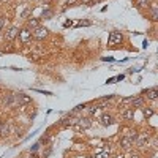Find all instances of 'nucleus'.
Masks as SVG:
<instances>
[{
    "mask_svg": "<svg viewBox=\"0 0 158 158\" xmlns=\"http://www.w3.org/2000/svg\"><path fill=\"white\" fill-rule=\"evenodd\" d=\"M32 36L35 40H38V41H43V40H46L49 36V30L46 27H43V25H40L35 30H32Z\"/></svg>",
    "mask_w": 158,
    "mask_h": 158,
    "instance_id": "f257e3e1",
    "label": "nucleus"
},
{
    "mask_svg": "<svg viewBox=\"0 0 158 158\" xmlns=\"http://www.w3.org/2000/svg\"><path fill=\"white\" fill-rule=\"evenodd\" d=\"M18 38H19V41L22 43V44H27L29 41H32V30L30 29H27V27H24V29H21L19 30V33H18Z\"/></svg>",
    "mask_w": 158,
    "mask_h": 158,
    "instance_id": "f03ea898",
    "label": "nucleus"
},
{
    "mask_svg": "<svg viewBox=\"0 0 158 158\" xmlns=\"http://www.w3.org/2000/svg\"><path fill=\"white\" fill-rule=\"evenodd\" d=\"M122 41H123V35H122L120 32L114 30V32H111V33H109V38H108V44H109V46L120 44Z\"/></svg>",
    "mask_w": 158,
    "mask_h": 158,
    "instance_id": "7ed1b4c3",
    "label": "nucleus"
},
{
    "mask_svg": "<svg viewBox=\"0 0 158 158\" xmlns=\"http://www.w3.org/2000/svg\"><path fill=\"white\" fill-rule=\"evenodd\" d=\"M149 139H150L149 133H138V136H136L133 144L136 147H144V146H147V144H149Z\"/></svg>",
    "mask_w": 158,
    "mask_h": 158,
    "instance_id": "20e7f679",
    "label": "nucleus"
},
{
    "mask_svg": "<svg viewBox=\"0 0 158 158\" xmlns=\"http://www.w3.org/2000/svg\"><path fill=\"white\" fill-rule=\"evenodd\" d=\"M18 33H19V29L16 27V25H11V27H10L6 32H5V35H3L5 41H8V43L15 41V40L18 38Z\"/></svg>",
    "mask_w": 158,
    "mask_h": 158,
    "instance_id": "39448f33",
    "label": "nucleus"
},
{
    "mask_svg": "<svg viewBox=\"0 0 158 158\" xmlns=\"http://www.w3.org/2000/svg\"><path fill=\"white\" fill-rule=\"evenodd\" d=\"M74 127H76V130H87L92 127V120L89 117H79Z\"/></svg>",
    "mask_w": 158,
    "mask_h": 158,
    "instance_id": "423d86ee",
    "label": "nucleus"
},
{
    "mask_svg": "<svg viewBox=\"0 0 158 158\" xmlns=\"http://www.w3.org/2000/svg\"><path fill=\"white\" fill-rule=\"evenodd\" d=\"M133 142H135V139H131L128 135H125L123 138H120V141H118V146H120L123 150H127L130 147H133Z\"/></svg>",
    "mask_w": 158,
    "mask_h": 158,
    "instance_id": "0eeeda50",
    "label": "nucleus"
},
{
    "mask_svg": "<svg viewBox=\"0 0 158 158\" xmlns=\"http://www.w3.org/2000/svg\"><path fill=\"white\" fill-rule=\"evenodd\" d=\"M15 100H16L18 104H22V106L32 103V98H30L29 95H25V94H18V95H15Z\"/></svg>",
    "mask_w": 158,
    "mask_h": 158,
    "instance_id": "6e6552de",
    "label": "nucleus"
},
{
    "mask_svg": "<svg viewBox=\"0 0 158 158\" xmlns=\"http://www.w3.org/2000/svg\"><path fill=\"white\" fill-rule=\"evenodd\" d=\"M100 122H101L103 127H111V125L114 123V117H112V114L104 112V114L100 117Z\"/></svg>",
    "mask_w": 158,
    "mask_h": 158,
    "instance_id": "1a4fd4ad",
    "label": "nucleus"
},
{
    "mask_svg": "<svg viewBox=\"0 0 158 158\" xmlns=\"http://www.w3.org/2000/svg\"><path fill=\"white\" fill-rule=\"evenodd\" d=\"M142 95H146V98L147 100H150V101H155L156 98H158V89H147V90H144L142 92Z\"/></svg>",
    "mask_w": 158,
    "mask_h": 158,
    "instance_id": "9d476101",
    "label": "nucleus"
},
{
    "mask_svg": "<svg viewBox=\"0 0 158 158\" xmlns=\"http://www.w3.org/2000/svg\"><path fill=\"white\" fill-rule=\"evenodd\" d=\"M144 106V98L142 97H131V101H130V108H142Z\"/></svg>",
    "mask_w": 158,
    "mask_h": 158,
    "instance_id": "9b49d317",
    "label": "nucleus"
},
{
    "mask_svg": "<svg viewBox=\"0 0 158 158\" xmlns=\"http://www.w3.org/2000/svg\"><path fill=\"white\" fill-rule=\"evenodd\" d=\"M40 18H29L27 19V25H25V27L27 29H30V30H35L36 27H40Z\"/></svg>",
    "mask_w": 158,
    "mask_h": 158,
    "instance_id": "f8f14e48",
    "label": "nucleus"
},
{
    "mask_svg": "<svg viewBox=\"0 0 158 158\" xmlns=\"http://www.w3.org/2000/svg\"><path fill=\"white\" fill-rule=\"evenodd\" d=\"M133 117H135V109L133 108H127L122 112V118H123V120H133Z\"/></svg>",
    "mask_w": 158,
    "mask_h": 158,
    "instance_id": "ddd939ff",
    "label": "nucleus"
},
{
    "mask_svg": "<svg viewBox=\"0 0 158 158\" xmlns=\"http://www.w3.org/2000/svg\"><path fill=\"white\" fill-rule=\"evenodd\" d=\"M135 6L139 10H142V8L147 10L150 6V0H135Z\"/></svg>",
    "mask_w": 158,
    "mask_h": 158,
    "instance_id": "4468645a",
    "label": "nucleus"
},
{
    "mask_svg": "<svg viewBox=\"0 0 158 158\" xmlns=\"http://www.w3.org/2000/svg\"><path fill=\"white\" fill-rule=\"evenodd\" d=\"M109 156H111V147L108 146V147H104L100 153H97L94 158H109Z\"/></svg>",
    "mask_w": 158,
    "mask_h": 158,
    "instance_id": "2eb2a0df",
    "label": "nucleus"
},
{
    "mask_svg": "<svg viewBox=\"0 0 158 158\" xmlns=\"http://www.w3.org/2000/svg\"><path fill=\"white\" fill-rule=\"evenodd\" d=\"M147 10H150V21L156 22V21H158V8H156L155 5H150Z\"/></svg>",
    "mask_w": 158,
    "mask_h": 158,
    "instance_id": "dca6fc26",
    "label": "nucleus"
},
{
    "mask_svg": "<svg viewBox=\"0 0 158 158\" xmlns=\"http://www.w3.org/2000/svg\"><path fill=\"white\" fill-rule=\"evenodd\" d=\"M10 131H11L10 125H8V123H3L2 128H0V138H6V136L10 135Z\"/></svg>",
    "mask_w": 158,
    "mask_h": 158,
    "instance_id": "f3484780",
    "label": "nucleus"
},
{
    "mask_svg": "<svg viewBox=\"0 0 158 158\" xmlns=\"http://www.w3.org/2000/svg\"><path fill=\"white\" fill-rule=\"evenodd\" d=\"M142 114H144V117H146V118H150L155 114V111L150 106H146V108H142Z\"/></svg>",
    "mask_w": 158,
    "mask_h": 158,
    "instance_id": "a211bd4d",
    "label": "nucleus"
},
{
    "mask_svg": "<svg viewBox=\"0 0 158 158\" xmlns=\"http://www.w3.org/2000/svg\"><path fill=\"white\" fill-rule=\"evenodd\" d=\"M76 122H77V118H63L62 125H63V127H74Z\"/></svg>",
    "mask_w": 158,
    "mask_h": 158,
    "instance_id": "6ab92c4d",
    "label": "nucleus"
},
{
    "mask_svg": "<svg viewBox=\"0 0 158 158\" xmlns=\"http://www.w3.org/2000/svg\"><path fill=\"white\" fill-rule=\"evenodd\" d=\"M52 16H54V11L46 8V10H43V15H41V18H40V19H51Z\"/></svg>",
    "mask_w": 158,
    "mask_h": 158,
    "instance_id": "aec40b11",
    "label": "nucleus"
},
{
    "mask_svg": "<svg viewBox=\"0 0 158 158\" xmlns=\"http://www.w3.org/2000/svg\"><path fill=\"white\" fill-rule=\"evenodd\" d=\"M100 111H101V109H100V106H98V104H95V106L89 108V114H90V115H97Z\"/></svg>",
    "mask_w": 158,
    "mask_h": 158,
    "instance_id": "412c9836",
    "label": "nucleus"
},
{
    "mask_svg": "<svg viewBox=\"0 0 158 158\" xmlns=\"http://www.w3.org/2000/svg\"><path fill=\"white\" fill-rule=\"evenodd\" d=\"M13 101H15V95H8V97L5 98V104H6V106H10Z\"/></svg>",
    "mask_w": 158,
    "mask_h": 158,
    "instance_id": "4be33fe9",
    "label": "nucleus"
},
{
    "mask_svg": "<svg viewBox=\"0 0 158 158\" xmlns=\"http://www.w3.org/2000/svg\"><path fill=\"white\" fill-rule=\"evenodd\" d=\"M79 3H82V5H94L95 3V0H77Z\"/></svg>",
    "mask_w": 158,
    "mask_h": 158,
    "instance_id": "5701e85b",
    "label": "nucleus"
},
{
    "mask_svg": "<svg viewBox=\"0 0 158 158\" xmlns=\"http://www.w3.org/2000/svg\"><path fill=\"white\" fill-rule=\"evenodd\" d=\"M90 24H92L90 21H81V22L77 24V27H82V25H90Z\"/></svg>",
    "mask_w": 158,
    "mask_h": 158,
    "instance_id": "b1692460",
    "label": "nucleus"
},
{
    "mask_svg": "<svg viewBox=\"0 0 158 158\" xmlns=\"http://www.w3.org/2000/svg\"><path fill=\"white\" fill-rule=\"evenodd\" d=\"M5 27V18L3 16H0V30H2Z\"/></svg>",
    "mask_w": 158,
    "mask_h": 158,
    "instance_id": "393cba45",
    "label": "nucleus"
},
{
    "mask_svg": "<svg viewBox=\"0 0 158 158\" xmlns=\"http://www.w3.org/2000/svg\"><path fill=\"white\" fill-rule=\"evenodd\" d=\"M38 147H40V144H35V146H33V147H32V152H33V153H35V152H36V150H38Z\"/></svg>",
    "mask_w": 158,
    "mask_h": 158,
    "instance_id": "a878e982",
    "label": "nucleus"
},
{
    "mask_svg": "<svg viewBox=\"0 0 158 158\" xmlns=\"http://www.w3.org/2000/svg\"><path fill=\"white\" fill-rule=\"evenodd\" d=\"M114 158H125V155H123V153H118V155H115Z\"/></svg>",
    "mask_w": 158,
    "mask_h": 158,
    "instance_id": "bb28decb",
    "label": "nucleus"
},
{
    "mask_svg": "<svg viewBox=\"0 0 158 158\" xmlns=\"http://www.w3.org/2000/svg\"><path fill=\"white\" fill-rule=\"evenodd\" d=\"M128 158H141V156H139V155H136V153H133V155L128 156Z\"/></svg>",
    "mask_w": 158,
    "mask_h": 158,
    "instance_id": "cd10ccee",
    "label": "nucleus"
},
{
    "mask_svg": "<svg viewBox=\"0 0 158 158\" xmlns=\"http://www.w3.org/2000/svg\"><path fill=\"white\" fill-rule=\"evenodd\" d=\"M77 0H68V5H73V3H76Z\"/></svg>",
    "mask_w": 158,
    "mask_h": 158,
    "instance_id": "c85d7f7f",
    "label": "nucleus"
},
{
    "mask_svg": "<svg viewBox=\"0 0 158 158\" xmlns=\"http://www.w3.org/2000/svg\"><path fill=\"white\" fill-rule=\"evenodd\" d=\"M30 158H38V155H36V153H32V155H30Z\"/></svg>",
    "mask_w": 158,
    "mask_h": 158,
    "instance_id": "c756f323",
    "label": "nucleus"
},
{
    "mask_svg": "<svg viewBox=\"0 0 158 158\" xmlns=\"http://www.w3.org/2000/svg\"><path fill=\"white\" fill-rule=\"evenodd\" d=\"M2 125H3V122H2V118H0V128H2Z\"/></svg>",
    "mask_w": 158,
    "mask_h": 158,
    "instance_id": "7c9ffc66",
    "label": "nucleus"
},
{
    "mask_svg": "<svg viewBox=\"0 0 158 158\" xmlns=\"http://www.w3.org/2000/svg\"><path fill=\"white\" fill-rule=\"evenodd\" d=\"M0 2H8V0H0Z\"/></svg>",
    "mask_w": 158,
    "mask_h": 158,
    "instance_id": "2f4dec72",
    "label": "nucleus"
},
{
    "mask_svg": "<svg viewBox=\"0 0 158 158\" xmlns=\"http://www.w3.org/2000/svg\"><path fill=\"white\" fill-rule=\"evenodd\" d=\"M85 158H94V156H85Z\"/></svg>",
    "mask_w": 158,
    "mask_h": 158,
    "instance_id": "473e14b6",
    "label": "nucleus"
}]
</instances>
